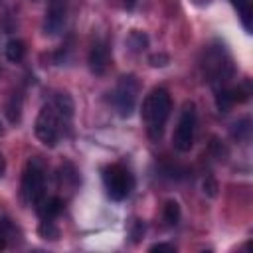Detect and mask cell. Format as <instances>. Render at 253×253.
Wrapping results in <instances>:
<instances>
[{
    "instance_id": "6da1fadb",
    "label": "cell",
    "mask_w": 253,
    "mask_h": 253,
    "mask_svg": "<svg viewBox=\"0 0 253 253\" xmlns=\"http://www.w3.org/2000/svg\"><path fill=\"white\" fill-rule=\"evenodd\" d=\"M170 111H172V99L164 87H156L144 97L142 119L146 123V130L152 140H158L162 136L166 119L170 117Z\"/></svg>"
},
{
    "instance_id": "7a4b0ae2",
    "label": "cell",
    "mask_w": 253,
    "mask_h": 253,
    "mask_svg": "<svg viewBox=\"0 0 253 253\" xmlns=\"http://www.w3.org/2000/svg\"><path fill=\"white\" fill-rule=\"evenodd\" d=\"M202 69L204 75L208 77V81L217 89L223 87L229 77L233 75V63H231V55L227 53V49L217 43V45H208L204 49V59H202Z\"/></svg>"
},
{
    "instance_id": "3957f363",
    "label": "cell",
    "mask_w": 253,
    "mask_h": 253,
    "mask_svg": "<svg viewBox=\"0 0 253 253\" xmlns=\"http://www.w3.org/2000/svg\"><path fill=\"white\" fill-rule=\"evenodd\" d=\"M45 196V164L40 156L26 162L22 172V198L26 204L36 206Z\"/></svg>"
},
{
    "instance_id": "277c9868",
    "label": "cell",
    "mask_w": 253,
    "mask_h": 253,
    "mask_svg": "<svg viewBox=\"0 0 253 253\" xmlns=\"http://www.w3.org/2000/svg\"><path fill=\"white\" fill-rule=\"evenodd\" d=\"M69 121L63 119L59 115V111L47 103L40 109L38 117H36V136L45 144V146H55L61 132H63V125H67Z\"/></svg>"
},
{
    "instance_id": "5b68a950",
    "label": "cell",
    "mask_w": 253,
    "mask_h": 253,
    "mask_svg": "<svg viewBox=\"0 0 253 253\" xmlns=\"http://www.w3.org/2000/svg\"><path fill=\"white\" fill-rule=\"evenodd\" d=\"M103 184H105L107 196L115 202H121L132 192L134 178L123 164H109L103 170Z\"/></svg>"
},
{
    "instance_id": "8992f818",
    "label": "cell",
    "mask_w": 253,
    "mask_h": 253,
    "mask_svg": "<svg viewBox=\"0 0 253 253\" xmlns=\"http://www.w3.org/2000/svg\"><path fill=\"white\" fill-rule=\"evenodd\" d=\"M196 136V105L192 101H186L176 125V130L172 134V144L180 152H188L194 146Z\"/></svg>"
},
{
    "instance_id": "52a82bcc",
    "label": "cell",
    "mask_w": 253,
    "mask_h": 253,
    "mask_svg": "<svg viewBox=\"0 0 253 253\" xmlns=\"http://www.w3.org/2000/svg\"><path fill=\"white\" fill-rule=\"evenodd\" d=\"M138 79L134 75H123L115 87L113 93V103L119 111L121 117H130L136 105V95H138Z\"/></svg>"
},
{
    "instance_id": "ba28073f",
    "label": "cell",
    "mask_w": 253,
    "mask_h": 253,
    "mask_svg": "<svg viewBox=\"0 0 253 253\" xmlns=\"http://www.w3.org/2000/svg\"><path fill=\"white\" fill-rule=\"evenodd\" d=\"M251 95V89H249V81H243L239 85H233V87H217L215 89V105L221 113H227L235 103H243L247 101Z\"/></svg>"
},
{
    "instance_id": "9c48e42d",
    "label": "cell",
    "mask_w": 253,
    "mask_h": 253,
    "mask_svg": "<svg viewBox=\"0 0 253 253\" xmlns=\"http://www.w3.org/2000/svg\"><path fill=\"white\" fill-rule=\"evenodd\" d=\"M65 18H67V4H65V0H51L47 10H45L43 32L47 36H57L63 30V26H65Z\"/></svg>"
},
{
    "instance_id": "30bf717a",
    "label": "cell",
    "mask_w": 253,
    "mask_h": 253,
    "mask_svg": "<svg viewBox=\"0 0 253 253\" xmlns=\"http://www.w3.org/2000/svg\"><path fill=\"white\" fill-rule=\"evenodd\" d=\"M109 61H111V49H109V43L105 40H99L91 45V51H89V67L95 75H103L109 67Z\"/></svg>"
},
{
    "instance_id": "8fae6325",
    "label": "cell",
    "mask_w": 253,
    "mask_h": 253,
    "mask_svg": "<svg viewBox=\"0 0 253 253\" xmlns=\"http://www.w3.org/2000/svg\"><path fill=\"white\" fill-rule=\"evenodd\" d=\"M36 211H38V215L42 217V219H53V217H57L59 213H61V210H63V200L61 198H57V196H43L36 206Z\"/></svg>"
},
{
    "instance_id": "7c38bea8",
    "label": "cell",
    "mask_w": 253,
    "mask_h": 253,
    "mask_svg": "<svg viewBox=\"0 0 253 253\" xmlns=\"http://www.w3.org/2000/svg\"><path fill=\"white\" fill-rule=\"evenodd\" d=\"M51 105L59 111V115L63 117V119H67V121H71V117H73V111H75V105H73V99H71V95L69 93H55L53 95V99H51Z\"/></svg>"
},
{
    "instance_id": "4fadbf2b",
    "label": "cell",
    "mask_w": 253,
    "mask_h": 253,
    "mask_svg": "<svg viewBox=\"0 0 253 253\" xmlns=\"http://www.w3.org/2000/svg\"><path fill=\"white\" fill-rule=\"evenodd\" d=\"M4 53H6V59H8V61L18 63V61H22L24 55H26V43H24L20 38H12V40L6 42Z\"/></svg>"
},
{
    "instance_id": "5bb4252c",
    "label": "cell",
    "mask_w": 253,
    "mask_h": 253,
    "mask_svg": "<svg viewBox=\"0 0 253 253\" xmlns=\"http://www.w3.org/2000/svg\"><path fill=\"white\" fill-rule=\"evenodd\" d=\"M59 182L63 186H69V188H75L79 184V176H77V170L71 162H63L59 166Z\"/></svg>"
},
{
    "instance_id": "9a60e30c",
    "label": "cell",
    "mask_w": 253,
    "mask_h": 253,
    "mask_svg": "<svg viewBox=\"0 0 253 253\" xmlns=\"http://www.w3.org/2000/svg\"><path fill=\"white\" fill-rule=\"evenodd\" d=\"M231 4L235 6V10L239 14L245 32L251 34V0H231Z\"/></svg>"
},
{
    "instance_id": "2e32d148",
    "label": "cell",
    "mask_w": 253,
    "mask_h": 253,
    "mask_svg": "<svg viewBox=\"0 0 253 253\" xmlns=\"http://www.w3.org/2000/svg\"><path fill=\"white\" fill-rule=\"evenodd\" d=\"M126 45H128L132 51L140 53V51H144V49L148 47V36H146L144 32L132 30V32L128 34V38H126Z\"/></svg>"
},
{
    "instance_id": "e0dca14e",
    "label": "cell",
    "mask_w": 253,
    "mask_h": 253,
    "mask_svg": "<svg viewBox=\"0 0 253 253\" xmlns=\"http://www.w3.org/2000/svg\"><path fill=\"white\" fill-rule=\"evenodd\" d=\"M162 217H164V221H166L168 225H176V223H178V219H180V206H178V202L168 200V202L164 204Z\"/></svg>"
},
{
    "instance_id": "ac0fdd59",
    "label": "cell",
    "mask_w": 253,
    "mask_h": 253,
    "mask_svg": "<svg viewBox=\"0 0 253 253\" xmlns=\"http://www.w3.org/2000/svg\"><path fill=\"white\" fill-rule=\"evenodd\" d=\"M18 235H20V233H18V229H16V225H14V223H12L10 219H6V217H2V219H0V237L4 239V243H6V245H10V243H14Z\"/></svg>"
},
{
    "instance_id": "d6986e66",
    "label": "cell",
    "mask_w": 253,
    "mask_h": 253,
    "mask_svg": "<svg viewBox=\"0 0 253 253\" xmlns=\"http://www.w3.org/2000/svg\"><path fill=\"white\" fill-rule=\"evenodd\" d=\"M38 231H40V235H42L43 239H51V241H55V239L59 237V229L55 227V223H53L51 219H42Z\"/></svg>"
},
{
    "instance_id": "ffe728a7",
    "label": "cell",
    "mask_w": 253,
    "mask_h": 253,
    "mask_svg": "<svg viewBox=\"0 0 253 253\" xmlns=\"http://www.w3.org/2000/svg\"><path fill=\"white\" fill-rule=\"evenodd\" d=\"M20 109H22V97L20 95H12L8 107H6V115L10 119V123H18L20 121Z\"/></svg>"
},
{
    "instance_id": "44dd1931",
    "label": "cell",
    "mask_w": 253,
    "mask_h": 253,
    "mask_svg": "<svg viewBox=\"0 0 253 253\" xmlns=\"http://www.w3.org/2000/svg\"><path fill=\"white\" fill-rule=\"evenodd\" d=\"M233 126H235V128H233V136L239 138V140H241V138L245 140V138L249 136V130H251V121H249V119H241V121L235 123Z\"/></svg>"
},
{
    "instance_id": "7402d4cb",
    "label": "cell",
    "mask_w": 253,
    "mask_h": 253,
    "mask_svg": "<svg viewBox=\"0 0 253 253\" xmlns=\"http://www.w3.org/2000/svg\"><path fill=\"white\" fill-rule=\"evenodd\" d=\"M148 61H150L152 67H164V65L170 63V57H168L166 53H152V55L148 57Z\"/></svg>"
},
{
    "instance_id": "603a6c76",
    "label": "cell",
    "mask_w": 253,
    "mask_h": 253,
    "mask_svg": "<svg viewBox=\"0 0 253 253\" xmlns=\"http://www.w3.org/2000/svg\"><path fill=\"white\" fill-rule=\"evenodd\" d=\"M142 235H144V223H142L140 219H134V221H132V229H130V237H132V241H134V243L140 241Z\"/></svg>"
},
{
    "instance_id": "cb8c5ba5",
    "label": "cell",
    "mask_w": 253,
    "mask_h": 253,
    "mask_svg": "<svg viewBox=\"0 0 253 253\" xmlns=\"http://www.w3.org/2000/svg\"><path fill=\"white\" fill-rule=\"evenodd\" d=\"M148 251H168V253H174L176 251V247L172 245V243H154V245H150V249Z\"/></svg>"
},
{
    "instance_id": "d4e9b609",
    "label": "cell",
    "mask_w": 253,
    "mask_h": 253,
    "mask_svg": "<svg viewBox=\"0 0 253 253\" xmlns=\"http://www.w3.org/2000/svg\"><path fill=\"white\" fill-rule=\"evenodd\" d=\"M215 190H217V184H215V180H211V178H208V180L204 182V192H208L210 196H215V194H217Z\"/></svg>"
},
{
    "instance_id": "484cf974",
    "label": "cell",
    "mask_w": 253,
    "mask_h": 253,
    "mask_svg": "<svg viewBox=\"0 0 253 253\" xmlns=\"http://www.w3.org/2000/svg\"><path fill=\"white\" fill-rule=\"evenodd\" d=\"M136 2H138V0H123V4H125L126 10H132V8L136 6Z\"/></svg>"
},
{
    "instance_id": "4316f807",
    "label": "cell",
    "mask_w": 253,
    "mask_h": 253,
    "mask_svg": "<svg viewBox=\"0 0 253 253\" xmlns=\"http://www.w3.org/2000/svg\"><path fill=\"white\" fill-rule=\"evenodd\" d=\"M4 170H6V160H4V156H2V152H0V176L4 174Z\"/></svg>"
},
{
    "instance_id": "83f0119b",
    "label": "cell",
    "mask_w": 253,
    "mask_h": 253,
    "mask_svg": "<svg viewBox=\"0 0 253 253\" xmlns=\"http://www.w3.org/2000/svg\"><path fill=\"white\" fill-rule=\"evenodd\" d=\"M4 247H6V243H4V239L0 237V249H4Z\"/></svg>"
},
{
    "instance_id": "f1b7e54d",
    "label": "cell",
    "mask_w": 253,
    "mask_h": 253,
    "mask_svg": "<svg viewBox=\"0 0 253 253\" xmlns=\"http://www.w3.org/2000/svg\"><path fill=\"white\" fill-rule=\"evenodd\" d=\"M2 132H4V128H2V123H0V134H2Z\"/></svg>"
}]
</instances>
